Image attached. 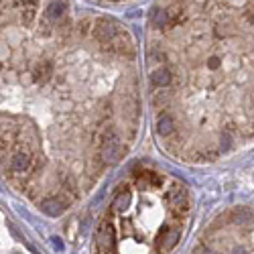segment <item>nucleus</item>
Segmentation results:
<instances>
[{
    "mask_svg": "<svg viewBox=\"0 0 254 254\" xmlns=\"http://www.w3.org/2000/svg\"><path fill=\"white\" fill-rule=\"evenodd\" d=\"M126 155V144L120 142V138L116 136V132L112 128H108L102 134L100 140V159L104 165H116L122 161V157Z\"/></svg>",
    "mask_w": 254,
    "mask_h": 254,
    "instance_id": "1",
    "label": "nucleus"
},
{
    "mask_svg": "<svg viewBox=\"0 0 254 254\" xmlns=\"http://www.w3.org/2000/svg\"><path fill=\"white\" fill-rule=\"evenodd\" d=\"M65 12H67V0H51L47 10L43 12V18H41V33L51 35L53 29L63 20Z\"/></svg>",
    "mask_w": 254,
    "mask_h": 254,
    "instance_id": "2",
    "label": "nucleus"
},
{
    "mask_svg": "<svg viewBox=\"0 0 254 254\" xmlns=\"http://www.w3.org/2000/svg\"><path fill=\"white\" fill-rule=\"evenodd\" d=\"M167 201L171 203V207L177 216H185V214H189V209H191V197H189V191L183 185H175V187L169 189Z\"/></svg>",
    "mask_w": 254,
    "mask_h": 254,
    "instance_id": "3",
    "label": "nucleus"
},
{
    "mask_svg": "<svg viewBox=\"0 0 254 254\" xmlns=\"http://www.w3.org/2000/svg\"><path fill=\"white\" fill-rule=\"evenodd\" d=\"M96 244H98L100 254H114L116 252V230H114V224L112 222L106 220L100 226Z\"/></svg>",
    "mask_w": 254,
    "mask_h": 254,
    "instance_id": "4",
    "label": "nucleus"
},
{
    "mask_svg": "<svg viewBox=\"0 0 254 254\" xmlns=\"http://www.w3.org/2000/svg\"><path fill=\"white\" fill-rule=\"evenodd\" d=\"M179 236H181V230L175 226H163L159 230V236H157V250L159 254H169L177 244H179Z\"/></svg>",
    "mask_w": 254,
    "mask_h": 254,
    "instance_id": "5",
    "label": "nucleus"
},
{
    "mask_svg": "<svg viewBox=\"0 0 254 254\" xmlns=\"http://www.w3.org/2000/svg\"><path fill=\"white\" fill-rule=\"evenodd\" d=\"M10 169L16 175H27L33 169V151L29 146H20L10 159Z\"/></svg>",
    "mask_w": 254,
    "mask_h": 254,
    "instance_id": "6",
    "label": "nucleus"
},
{
    "mask_svg": "<svg viewBox=\"0 0 254 254\" xmlns=\"http://www.w3.org/2000/svg\"><path fill=\"white\" fill-rule=\"evenodd\" d=\"M106 51H110L114 55H120V57H132L134 55V49H132V39L128 37V33H120L110 41L108 45H104Z\"/></svg>",
    "mask_w": 254,
    "mask_h": 254,
    "instance_id": "7",
    "label": "nucleus"
},
{
    "mask_svg": "<svg viewBox=\"0 0 254 254\" xmlns=\"http://www.w3.org/2000/svg\"><path fill=\"white\" fill-rule=\"evenodd\" d=\"M118 35V29H116V23L110 18H98L96 20V25H94V37L96 41L104 47V45H108L110 41Z\"/></svg>",
    "mask_w": 254,
    "mask_h": 254,
    "instance_id": "8",
    "label": "nucleus"
},
{
    "mask_svg": "<svg viewBox=\"0 0 254 254\" xmlns=\"http://www.w3.org/2000/svg\"><path fill=\"white\" fill-rule=\"evenodd\" d=\"M67 209V201L59 197V195H53V197H45L43 201H41V211L51 218H59L63 211Z\"/></svg>",
    "mask_w": 254,
    "mask_h": 254,
    "instance_id": "9",
    "label": "nucleus"
},
{
    "mask_svg": "<svg viewBox=\"0 0 254 254\" xmlns=\"http://www.w3.org/2000/svg\"><path fill=\"white\" fill-rule=\"evenodd\" d=\"M53 75V65L51 61H39L37 65L33 67V79L37 83H47Z\"/></svg>",
    "mask_w": 254,
    "mask_h": 254,
    "instance_id": "10",
    "label": "nucleus"
},
{
    "mask_svg": "<svg viewBox=\"0 0 254 254\" xmlns=\"http://www.w3.org/2000/svg\"><path fill=\"white\" fill-rule=\"evenodd\" d=\"M177 130V124H175V118L171 114H161L159 120H157V132L167 138V136H171L173 132Z\"/></svg>",
    "mask_w": 254,
    "mask_h": 254,
    "instance_id": "11",
    "label": "nucleus"
},
{
    "mask_svg": "<svg viewBox=\"0 0 254 254\" xmlns=\"http://www.w3.org/2000/svg\"><path fill=\"white\" fill-rule=\"evenodd\" d=\"M171 81H173V71L169 69V67H159L151 73V83L157 88H167V86H171Z\"/></svg>",
    "mask_w": 254,
    "mask_h": 254,
    "instance_id": "12",
    "label": "nucleus"
},
{
    "mask_svg": "<svg viewBox=\"0 0 254 254\" xmlns=\"http://www.w3.org/2000/svg\"><path fill=\"white\" fill-rule=\"evenodd\" d=\"M136 183H138V187H142V189L159 187V185L163 183V177H161L159 173H155V171H140V173H136Z\"/></svg>",
    "mask_w": 254,
    "mask_h": 254,
    "instance_id": "13",
    "label": "nucleus"
},
{
    "mask_svg": "<svg viewBox=\"0 0 254 254\" xmlns=\"http://www.w3.org/2000/svg\"><path fill=\"white\" fill-rule=\"evenodd\" d=\"M232 222L234 224H240V226H246V224H252L254 222V214L250 209H246V207H238V209H234L232 211Z\"/></svg>",
    "mask_w": 254,
    "mask_h": 254,
    "instance_id": "14",
    "label": "nucleus"
},
{
    "mask_svg": "<svg viewBox=\"0 0 254 254\" xmlns=\"http://www.w3.org/2000/svg\"><path fill=\"white\" fill-rule=\"evenodd\" d=\"M153 25L161 31H165L169 25H171V16H169V12L165 8H155L153 10Z\"/></svg>",
    "mask_w": 254,
    "mask_h": 254,
    "instance_id": "15",
    "label": "nucleus"
},
{
    "mask_svg": "<svg viewBox=\"0 0 254 254\" xmlns=\"http://www.w3.org/2000/svg\"><path fill=\"white\" fill-rule=\"evenodd\" d=\"M130 201H132V193L124 187L122 191L116 195V199H114V209L116 211H126V209L130 207Z\"/></svg>",
    "mask_w": 254,
    "mask_h": 254,
    "instance_id": "16",
    "label": "nucleus"
},
{
    "mask_svg": "<svg viewBox=\"0 0 254 254\" xmlns=\"http://www.w3.org/2000/svg\"><path fill=\"white\" fill-rule=\"evenodd\" d=\"M33 20H35V6H25L23 8V23L29 27Z\"/></svg>",
    "mask_w": 254,
    "mask_h": 254,
    "instance_id": "17",
    "label": "nucleus"
},
{
    "mask_svg": "<svg viewBox=\"0 0 254 254\" xmlns=\"http://www.w3.org/2000/svg\"><path fill=\"white\" fill-rule=\"evenodd\" d=\"M220 65H222V59H220V57L214 55V57H209V59H207V67H209V69H218Z\"/></svg>",
    "mask_w": 254,
    "mask_h": 254,
    "instance_id": "18",
    "label": "nucleus"
},
{
    "mask_svg": "<svg viewBox=\"0 0 254 254\" xmlns=\"http://www.w3.org/2000/svg\"><path fill=\"white\" fill-rule=\"evenodd\" d=\"M216 35H218V37H228L230 31H228L226 25H218V27H216Z\"/></svg>",
    "mask_w": 254,
    "mask_h": 254,
    "instance_id": "19",
    "label": "nucleus"
},
{
    "mask_svg": "<svg viewBox=\"0 0 254 254\" xmlns=\"http://www.w3.org/2000/svg\"><path fill=\"white\" fill-rule=\"evenodd\" d=\"M35 4H37V0H20V6L23 8L25 6H35Z\"/></svg>",
    "mask_w": 254,
    "mask_h": 254,
    "instance_id": "20",
    "label": "nucleus"
},
{
    "mask_svg": "<svg viewBox=\"0 0 254 254\" xmlns=\"http://www.w3.org/2000/svg\"><path fill=\"white\" fill-rule=\"evenodd\" d=\"M232 254H246V248L244 246H234L232 248Z\"/></svg>",
    "mask_w": 254,
    "mask_h": 254,
    "instance_id": "21",
    "label": "nucleus"
},
{
    "mask_svg": "<svg viewBox=\"0 0 254 254\" xmlns=\"http://www.w3.org/2000/svg\"><path fill=\"white\" fill-rule=\"evenodd\" d=\"M248 23H250V25H254V8L248 12Z\"/></svg>",
    "mask_w": 254,
    "mask_h": 254,
    "instance_id": "22",
    "label": "nucleus"
},
{
    "mask_svg": "<svg viewBox=\"0 0 254 254\" xmlns=\"http://www.w3.org/2000/svg\"><path fill=\"white\" fill-rule=\"evenodd\" d=\"M2 10H4V6H2V2H0V16H2Z\"/></svg>",
    "mask_w": 254,
    "mask_h": 254,
    "instance_id": "23",
    "label": "nucleus"
},
{
    "mask_svg": "<svg viewBox=\"0 0 254 254\" xmlns=\"http://www.w3.org/2000/svg\"><path fill=\"white\" fill-rule=\"evenodd\" d=\"M0 69H2V63H0Z\"/></svg>",
    "mask_w": 254,
    "mask_h": 254,
    "instance_id": "24",
    "label": "nucleus"
},
{
    "mask_svg": "<svg viewBox=\"0 0 254 254\" xmlns=\"http://www.w3.org/2000/svg\"><path fill=\"white\" fill-rule=\"evenodd\" d=\"M14 254H16V252H14Z\"/></svg>",
    "mask_w": 254,
    "mask_h": 254,
    "instance_id": "25",
    "label": "nucleus"
}]
</instances>
